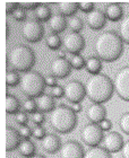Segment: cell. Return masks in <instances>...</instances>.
I'll return each mask as SVG.
<instances>
[{
  "label": "cell",
  "mask_w": 129,
  "mask_h": 158,
  "mask_svg": "<svg viewBox=\"0 0 129 158\" xmlns=\"http://www.w3.org/2000/svg\"><path fill=\"white\" fill-rule=\"evenodd\" d=\"M71 109L74 110V112H76V113H78V112H80L82 111V105H80V103H76V104H73V106H71Z\"/></svg>",
  "instance_id": "46"
},
{
  "label": "cell",
  "mask_w": 129,
  "mask_h": 158,
  "mask_svg": "<svg viewBox=\"0 0 129 158\" xmlns=\"http://www.w3.org/2000/svg\"><path fill=\"white\" fill-rule=\"evenodd\" d=\"M60 158H84V148L77 141H67L61 146Z\"/></svg>",
  "instance_id": "13"
},
{
  "label": "cell",
  "mask_w": 129,
  "mask_h": 158,
  "mask_svg": "<svg viewBox=\"0 0 129 158\" xmlns=\"http://www.w3.org/2000/svg\"><path fill=\"white\" fill-rule=\"evenodd\" d=\"M121 155H123V158H129V140L125 142V145L121 149Z\"/></svg>",
  "instance_id": "45"
},
{
  "label": "cell",
  "mask_w": 129,
  "mask_h": 158,
  "mask_svg": "<svg viewBox=\"0 0 129 158\" xmlns=\"http://www.w3.org/2000/svg\"><path fill=\"white\" fill-rule=\"evenodd\" d=\"M37 110L40 112H52L53 110L56 109L54 107V101H53V97L50 96L49 94H43L40 97L37 98Z\"/></svg>",
  "instance_id": "20"
},
{
  "label": "cell",
  "mask_w": 129,
  "mask_h": 158,
  "mask_svg": "<svg viewBox=\"0 0 129 158\" xmlns=\"http://www.w3.org/2000/svg\"><path fill=\"white\" fill-rule=\"evenodd\" d=\"M77 113L67 105H59L50 113V124L59 133H70L77 127Z\"/></svg>",
  "instance_id": "4"
},
{
  "label": "cell",
  "mask_w": 129,
  "mask_h": 158,
  "mask_svg": "<svg viewBox=\"0 0 129 158\" xmlns=\"http://www.w3.org/2000/svg\"><path fill=\"white\" fill-rule=\"evenodd\" d=\"M20 79H22V77L19 76L18 71H15L13 69H9L7 71L6 82L8 87H16L17 85H19Z\"/></svg>",
  "instance_id": "28"
},
{
  "label": "cell",
  "mask_w": 129,
  "mask_h": 158,
  "mask_svg": "<svg viewBox=\"0 0 129 158\" xmlns=\"http://www.w3.org/2000/svg\"><path fill=\"white\" fill-rule=\"evenodd\" d=\"M46 46L50 50H53V51L58 50L59 51L60 46H61V39L59 37V35L54 33L48 35V37H46Z\"/></svg>",
  "instance_id": "29"
},
{
  "label": "cell",
  "mask_w": 129,
  "mask_h": 158,
  "mask_svg": "<svg viewBox=\"0 0 129 158\" xmlns=\"http://www.w3.org/2000/svg\"><path fill=\"white\" fill-rule=\"evenodd\" d=\"M18 150H19V154L23 157L31 158L35 155V146L28 139H24L23 141H22V143H20Z\"/></svg>",
  "instance_id": "25"
},
{
  "label": "cell",
  "mask_w": 129,
  "mask_h": 158,
  "mask_svg": "<svg viewBox=\"0 0 129 158\" xmlns=\"http://www.w3.org/2000/svg\"><path fill=\"white\" fill-rule=\"evenodd\" d=\"M86 116L88 118L91 123H101L103 120H105L106 116V109L103 104H97L93 103L92 105L88 106L86 111Z\"/></svg>",
  "instance_id": "15"
},
{
  "label": "cell",
  "mask_w": 129,
  "mask_h": 158,
  "mask_svg": "<svg viewBox=\"0 0 129 158\" xmlns=\"http://www.w3.org/2000/svg\"><path fill=\"white\" fill-rule=\"evenodd\" d=\"M85 40L83 35L76 32H69L63 36L65 51L70 54H80L85 48Z\"/></svg>",
  "instance_id": "10"
},
{
  "label": "cell",
  "mask_w": 129,
  "mask_h": 158,
  "mask_svg": "<svg viewBox=\"0 0 129 158\" xmlns=\"http://www.w3.org/2000/svg\"><path fill=\"white\" fill-rule=\"evenodd\" d=\"M106 17L105 14L101 9H94L89 14L86 15V23L92 30L100 31L105 26Z\"/></svg>",
  "instance_id": "14"
},
{
  "label": "cell",
  "mask_w": 129,
  "mask_h": 158,
  "mask_svg": "<svg viewBox=\"0 0 129 158\" xmlns=\"http://www.w3.org/2000/svg\"><path fill=\"white\" fill-rule=\"evenodd\" d=\"M15 121L19 125H25L28 122V116L25 112H19L15 115Z\"/></svg>",
  "instance_id": "41"
},
{
  "label": "cell",
  "mask_w": 129,
  "mask_h": 158,
  "mask_svg": "<svg viewBox=\"0 0 129 158\" xmlns=\"http://www.w3.org/2000/svg\"><path fill=\"white\" fill-rule=\"evenodd\" d=\"M104 14H105L106 19L116 23L123 18V8L118 2L109 3L104 9Z\"/></svg>",
  "instance_id": "18"
},
{
  "label": "cell",
  "mask_w": 129,
  "mask_h": 158,
  "mask_svg": "<svg viewBox=\"0 0 129 158\" xmlns=\"http://www.w3.org/2000/svg\"><path fill=\"white\" fill-rule=\"evenodd\" d=\"M31 158H46V157H44L43 155H34L33 157H31Z\"/></svg>",
  "instance_id": "48"
},
{
  "label": "cell",
  "mask_w": 129,
  "mask_h": 158,
  "mask_svg": "<svg viewBox=\"0 0 129 158\" xmlns=\"http://www.w3.org/2000/svg\"><path fill=\"white\" fill-rule=\"evenodd\" d=\"M119 35L123 41V43L129 45V14L121 19L119 26Z\"/></svg>",
  "instance_id": "27"
},
{
  "label": "cell",
  "mask_w": 129,
  "mask_h": 158,
  "mask_svg": "<svg viewBox=\"0 0 129 158\" xmlns=\"http://www.w3.org/2000/svg\"><path fill=\"white\" fill-rule=\"evenodd\" d=\"M56 6L60 15L65 17H73L74 14L78 10V2H73V1H60L57 2Z\"/></svg>",
  "instance_id": "21"
},
{
  "label": "cell",
  "mask_w": 129,
  "mask_h": 158,
  "mask_svg": "<svg viewBox=\"0 0 129 158\" xmlns=\"http://www.w3.org/2000/svg\"><path fill=\"white\" fill-rule=\"evenodd\" d=\"M78 9L89 14L95 9V6H94V2H91V1H82V2H78Z\"/></svg>",
  "instance_id": "35"
},
{
  "label": "cell",
  "mask_w": 129,
  "mask_h": 158,
  "mask_svg": "<svg viewBox=\"0 0 129 158\" xmlns=\"http://www.w3.org/2000/svg\"><path fill=\"white\" fill-rule=\"evenodd\" d=\"M20 103L16 96L11 95V94H7L6 96V111L8 114H15L19 113L20 111Z\"/></svg>",
  "instance_id": "23"
},
{
  "label": "cell",
  "mask_w": 129,
  "mask_h": 158,
  "mask_svg": "<svg viewBox=\"0 0 129 158\" xmlns=\"http://www.w3.org/2000/svg\"><path fill=\"white\" fill-rule=\"evenodd\" d=\"M85 85L78 80H71L65 86V97L68 102L73 103V104L80 103L85 98Z\"/></svg>",
  "instance_id": "9"
},
{
  "label": "cell",
  "mask_w": 129,
  "mask_h": 158,
  "mask_svg": "<svg viewBox=\"0 0 129 158\" xmlns=\"http://www.w3.org/2000/svg\"><path fill=\"white\" fill-rule=\"evenodd\" d=\"M48 25H49L50 30L52 31V33L59 34L62 33L63 31L66 30V27L68 26V23H67L65 16L60 15V14H54L49 19Z\"/></svg>",
  "instance_id": "19"
},
{
  "label": "cell",
  "mask_w": 129,
  "mask_h": 158,
  "mask_svg": "<svg viewBox=\"0 0 129 158\" xmlns=\"http://www.w3.org/2000/svg\"><path fill=\"white\" fill-rule=\"evenodd\" d=\"M49 95L52 96V97H56V98H61L62 96H65V88H62L59 85H57L56 87L51 88Z\"/></svg>",
  "instance_id": "36"
},
{
  "label": "cell",
  "mask_w": 129,
  "mask_h": 158,
  "mask_svg": "<svg viewBox=\"0 0 129 158\" xmlns=\"http://www.w3.org/2000/svg\"><path fill=\"white\" fill-rule=\"evenodd\" d=\"M67 56V52L65 50H59L58 51V58H66Z\"/></svg>",
  "instance_id": "47"
},
{
  "label": "cell",
  "mask_w": 129,
  "mask_h": 158,
  "mask_svg": "<svg viewBox=\"0 0 129 158\" xmlns=\"http://www.w3.org/2000/svg\"><path fill=\"white\" fill-rule=\"evenodd\" d=\"M71 64L66 58H56L50 64V73L57 79H63L69 76L71 71Z\"/></svg>",
  "instance_id": "11"
},
{
  "label": "cell",
  "mask_w": 129,
  "mask_h": 158,
  "mask_svg": "<svg viewBox=\"0 0 129 158\" xmlns=\"http://www.w3.org/2000/svg\"><path fill=\"white\" fill-rule=\"evenodd\" d=\"M18 8H19V3L18 2H6V11L8 15L13 14Z\"/></svg>",
  "instance_id": "42"
},
{
  "label": "cell",
  "mask_w": 129,
  "mask_h": 158,
  "mask_svg": "<svg viewBox=\"0 0 129 158\" xmlns=\"http://www.w3.org/2000/svg\"><path fill=\"white\" fill-rule=\"evenodd\" d=\"M85 69L92 76L93 75H99V73H101V69H102V60L97 56H88L86 59Z\"/></svg>",
  "instance_id": "22"
},
{
  "label": "cell",
  "mask_w": 129,
  "mask_h": 158,
  "mask_svg": "<svg viewBox=\"0 0 129 158\" xmlns=\"http://www.w3.org/2000/svg\"><path fill=\"white\" fill-rule=\"evenodd\" d=\"M19 135L22 138L24 139H30L31 138V135H33V133H32V129L28 127V125H20V128H19Z\"/></svg>",
  "instance_id": "38"
},
{
  "label": "cell",
  "mask_w": 129,
  "mask_h": 158,
  "mask_svg": "<svg viewBox=\"0 0 129 158\" xmlns=\"http://www.w3.org/2000/svg\"><path fill=\"white\" fill-rule=\"evenodd\" d=\"M32 133H33L34 138L37 139V140H42L46 135L45 129L43 128L42 125H35V127L32 129Z\"/></svg>",
  "instance_id": "34"
},
{
  "label": "cell",
  "mask_w": 129,
  "mask_h": 158,
  "mask_svg": "<svg viewBox=\"0 0 129 158\" xmlns=\"http://www.w3.org/2000/svg\"><path fill=\"white\" fill-rule=\"evenodd\" d=\"M20 34L24 39L31 43H37L41 41L44 34L42 24L37 19L25 20L20 26Z\"/></svg>",
  "instance_id": "7"
},
{
  "label": "cell",
  "mask_w": 129,
  "mask_h": 158,
  "mask_svg": "<svg viewBox=\"0 0 129 158\" xmlns=\"http://www.w3.org/2000/svg\"><path fill=\"white\" fill-rule=\"evenodd\" d=\"M10 35V27L9 25H7V36H9Z\"/></svg>",
  "instance_id": "49"
},
{
  "label": "cell",
  "mask_w": 129,
  "mask_h": 158,
  "mask_svg": "<svg viewBox=\"0 0 129 158\" xmlns=\"http://www.w3.org/2000/svg\"><path fill=\"white\" fill-rule=\"evenodd\" d=\"M20 90L28 98H37L43 95L45 89V78L37 71H27L22 76L20 79Z\"/></svg>",
  "instance_id": "5"
},
{
  "label": "cell",
  "mask_w": 129,
  "mask_h": 158,
  "mask_svg": "<svg viewBox=\"0 0 129 158\" xmlns=\"http://www.w3.org/2000/svg\"><path fill=\"white\" fill-rule=\"evenodd\" d=\"M80 138L85 145L89 147H97L103 141L104 135L103 130L99 124L96 123H88L83 127L80 131Z\"/></svg>",
  "instance_id": "6"
},
{
  "label": "cell",
  "mask_w": 129,
  "mask_h": 158,
  "mask_svg": "<svg viewBox=\"0 0 129 158\" xmlns=\"http://www.w3.org/2000/svg\"><path fill=\"white\" fill-rule=\"evenodd\" d=\"M45 84L46 86H49V87H56L57 86V78L52 75H49V76L45 77Z\"/></svg>",
  "instance_id": "43"
},
{
  "label": "cell",
  "mask_w": 129,
  "mask_h": 158,
  "mask_svg": "<svg viewBox=\"0 0 129 158\" xmlns=\"http://www.w3.org/2000/svg\"><path fill=\"white\" fill-rule=\"evenodd\" d=\"M31 118H32V121H33V123L35 125H41L43 122H44V120H45L43 112H40V111L33 113V114L31 115Z\"/></svg>",
  "instance_id": "37"
},
{
  "label": "cell",
  "mask_w": 129,
  "mask_h": 158,
  "mask_svg": "<svg viewBox=\"0 0 129 158\" xmlns=\"http://www.w3.org/2000/svg\"><path fill=\"white\" fill-rule=\"evenodd\" d=\"M94 50L97 58L105 62H113L123 56V41L116 31H105L97 36Z\"/></svg>",
  "instance_id": "1"
},
{
  "label": "cell",
  "mask_w": 129,
  "mask_h": 158,
  "mask_svg": "<svg viewBox=\"0 0 129 158\" xmlns=\"http://www.w3.org/2000/svg\"><path fill=\"white\" fill-rule=\"evenodd\" d=\"M86 96L93 103L103 104L111 99L114 92V85L109 76L104 73L93 75L85 84Z\"/></svg>",
  "instance_id": "2"
},
{
  "label": "cell",
  "mask_w": 129,
  "mask_h": 158,
  "mask_svg": "<svg viewBox=\"0 0 129 158\" xmlns=\"http://www.w3.org/2000/svg\"><path fill=\"white\" fill-rule=\"evenodd\" d=\"M51 16H52L51 15V9H50V7L48 5H45V3H41L40 6L34 10V17L40 23L41 22H49Z\"/></svg>",
  "instance_id": "24"
},
{
  "label": "cell",
  "mask_w": 129,
  "mask_h": 158,
  "mask_svg": "<svg viewBox=\"0 0 129 158\" xmlns=\"http://www.w3.org/2000/svg\"><path fill=\"white\" fill-rule=\"evenodd\" d=\"M6 137H7V141H6L7 152H14V150L19 148L20 143H22V140H20L22 137H20L19 132L17 131L16 129L8 125L6 130Z\"/></svg>",
  "instance_id": "17"
},
{
  "label": "cell",
  "mask_w": 129,
  "mask_h": 158,
  "mask_svg": "<svg viewBox=\"0 0 129 158\" xmlns=\"http://www.w3.org/2000/svg\"><path fill=\"white\" fill-rule=\"evenodd\" d=\"M69 62H70V64H71V67H73L74 69L80 70L85 67L86 60L84 59L80 54H71V56H70Z\"/></svg>",
  "instance_id": "31"
},
{
  "label": "cell",
  "mask_w": 129,
  "mask_h": 158,
  "mask_svg": "<svg viewBox=\"0 0 129 158\" xmlns=\"http://www.w3.org/2000/svg\"><path fill=\"white\" fill-rule=\"evenodd\" d=\"M68 27L71 30V32L80 33V31L83 30L84 23H83V20L80 19V17L73 16V17H70L69 20H68Z\"/></svg>",
  "instance_id": "30"
},
{
  "label": "cell",
  "mask_w": 129,
  "mask_h": 158,
  "mask_svg": "<svg viewBox=\"0 0 129 158\" xmlns=\"http://www.w3.org/2000/svg\"><path fill=\"white\" fill-rule=\"evenodd\" d=\"M103 148L108 150L109 152H118L123 149L125 142H123V135L116 131L109 132L106 135H104L103 139Z\"/></svg>",
  "instance_id": "12"
},
{
  "label": "cell",
  "mask_w": 129,
  "mask_h": 158,
  "mask_svg": "<svg viewBox=\"0 0 129 158\" xmlns=\"http://www.w3.org/2000/svg\"><path fill=\"white\" fill-rule=\"evenodd\" d=\"M22 107H23L24 112L30 113L31 115H32L33 113H35V112H37V111H39V110H37V101H34L33 98L25 99V101L23 102V105H22Z\"/></svg>",
  "instance_id": "32"
},
{
  "label": "cell",
  "mask_w": 129,
  "mask_h": 158,
  "mask_svg": "<svg viewBox=\"0 0 129 158\" xmlns=\"http://www.w3.org/2000/svg\"><path fill=\"white\" fill-rule=\"evenodd\" d=\"M61 140H60L59 135L49 133L46 135L44 138L41 140V147L44 152H49V154H56L57 152H60L61 149Z\"/></svg>",
  "instance_id": "16"
},
{
  "label": "cell",
  "mask_w": 129,
  "mask_h": 158,
  "mask_svg": "<svg viewBox=\"0 0 129 158\" xmlns=\"http://www.w3.org/2000/svg\"><path fill=\"white\" fill-rule=\"evenodd\" d=\"M84 158H112L111 152L103 148V147H93V148L88 149L85 152V157Z\"/></svg>",
  "instance_id": "26"
},
{
  "label": "cell",
  "mask_w": 129,
  "mask_h": 158,
  "mask_svg": "<svg viewBox=\"0 0 129 158\" xmlns=\"http://www.w3.org/2000/svg\"><path fill=\"white\" fill-rule=\"evenodd\" d=\"M113 85L114 90L120 98L129 102V66L123 67L116 73Z\"/></svg>",
  "instance_id": "8"
},
{
  "label": "cell",
  "mask_w": 129,
  "mask_h": 158,
  "mask_svg": "<svg viewBox=\"0 0 129 158\" xmlns=\"http://www.w3.org/2000/svg\"><path fill=\"white\" fill-rule=\"evenodd\" d=\"M119 127L123 133L129 135V112L123 114L119 118Z\"/></svg>",
  "instance_id": "33"
},
{
  "label": "cell",
  "mask_w": 129,
  "mask_h": 158,
  "mask_svg": "<svg viewBox=\"0 0 129 158\" xmlns=\"http://www.w3.org/2000/svg\"><path fill=\"white\" fill-rule=\"evenodd\" d=\"M19 3V8L24 10H31V9H37V7L40 6V2H30V1H23V2H18Z\"/></svg>",
  "instance_id": "40"
},
{
  "label": "cell",
  "mask_w": 129,
  "mask_h": 158,
  "mask_svg": "<svg viewBox=\"0 0 129 158\" xmlns=\"http://www.w3.org/2000/svg\"><path fill=\"white\" fill-rule=\"evenodd\" d=\"M7 63L15 71L27 73L31 71L35 63V54L30 46L25 44H16L8 50Z\"/></svg>",
  "instance_id": "3"
},
{
  "label": "cell",
  "mask_w": 129,
  "mask_h": 158,
  "mask_svg": "<svg viewBox=\"0 0 129 158\" xmlns=\"http://www.w3.org/2000/svg\"><path fill=\"white\" fill-rule=\"evenodd\" d=\"M100 127L102 128L103 131H109V130H111V128H112V122L110 121V120H108V118H105V120H103V121L100 123Z\"/></svg>",
  "instance_id": "44"
},
{
  "label": "cell",
  "mask_w": 129,
  "mask_h": 158,
  "mask_svg": "<svg viewBox=\"0 0 129 158\" xmlns=\"http://www.w3.org/2000/svg\"><path fill=\"white\" fill-rule=\"evenodd\" d=\"M13 17L14 19L17 20V22H25V19H26V13H25L24 9L18 8V9H16L13 13Z\"/></svg>",
  "instance_id": "39"
}]
</instances>
